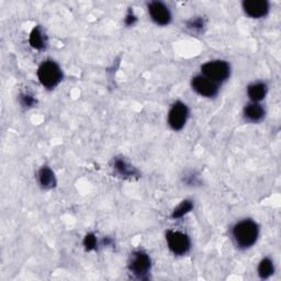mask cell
Here are the masks:
<instances>
[{"label":"cell","mask_w":281,"mask_h":281,"mask_svg":"<svg viewBox=\"0 0 281 281\" xmlns=\"http://www.w3.org/2000/svg\"><path fill=\"white\" fill-rule=\"evenodd\" d=\"M232 234L236 245L241 248H248L257 242L259 227L256 222L252 220H243L234 225Z\"/></svg>","instance_id":"6da1fadb"},{"label":"cell","mask_w":281,"mask_h":281,"mask_svg":"<svg viewBox=\"0 0 281 281\" xmlns=\"http://www.w3.org/2000/svg\"><path fill=\"white\" fill-rule=\"evenodd\" d=\"M37 78L41 84L48 88L53 89L60 84L63 78L61 67L53 61L43 62L37 69Z\"/></svg>","instance_id":"7a4b0ae2"},{"label":"cell","mask_w":281,"mask_h":281,"mask_svg":"<svg viewBox=\"0 0 281 281\" xmlns=\"http://www.w3.org/2000/svg\"><path fill=\"white\" fill-rule=\"evenodd\" d=\"M201 72L204 77L218 84V82H223L228 79L231 67L225 61H211L203 64Z\"/></svg>","instance_id":"3957f363"},{"label":"cell","mask_w":281,"mask_h":281,"mask_svg":"<svg viewBox=\"0 0 281 281\" xmlns=\"http://www.w3.org/2000/svg\"><path fill=\"white\" fill-rule=\"evenodd\" d=\"M169 250L175 255H184L190 250V240L187 234L178 231H169L166 234Z\"/></svg>","instance_id":"277c9868"},{"label":"cell","mask_w":281,"mask_h":281,"mask_svg":"<svg viewBox=\"0 0 281 281\" xmlns=\"http://www.w3.org/2000/svg\"><path fill=\"white\" fill-rule=\"evenodd\" d=\"M189 116L188 107L181 101L172 105L168 113V124L172 130L179 131L184 126Z\"/></svg>","instance_id":"5b68a950"},{"label":"cell","mask_w":281,"mask_h":281,"mask_svg":"<svg viewBox=\"0 0 281 281\" xmlns=\"http://www.w3.org/2000/svg\"><path fill=\"white\" fill-rule=\"evenodd\" d=\"M130 270L138 278H144L151 270V258L143 251L134 252L129 264Z\"/></svg>","instance_id":"8992f818"},{"label":"cell","mask_w":281,"mask_h":281,"mask_svg":"<svg viewBox=\"0 0 281 281\" xmlns=\"http://www.w3.org/2000/svg\"><path fill=\"white\" fill-rule=\"evenodd\" d=\"M191 86H193L194 90L197 93L202 96V97L212 98L215 97L219 92L218 84L212 80H210L207 77H204L203 75L195 76L193 80H191Z\"/></svg>","instance_id":"52a82bcc"},{"label":"cell","mask_w":281,"mask_h":281,"mask_svg":"<svg viewBox=\"0 0 281 281\" xmlns=\"http://www.w3.org/2000/svg\"><path fill=\"white\" fill-rule=\"evenodd\" d=\"M149 12L152 20L158 25H167L171 21V14L168 7L161 2L150 3Z\"/></svg>","instance_id":"ba28073f"},{"label":"cell","mask_w":281,"mask_h":281,"mask_svg":"<svg viewBox=\"0 0 281 281\" xmlns=\"http://www.w3.org/2000/svg\"><path fill=\"white\" fill-rule=\"evenodd\" d=\"M245 14L253 19L264 18L269 12V4L266 0H247L243 3Z\"/></svg>","instance_id":"9c48e42d"},{"label":"cell","mask_w":281,"mask_h":281,"mask_svg":"<svg viewBox=\"0 0 281 281\" xmlns=\"http://www.w3.org/2000/svg\"><path fill=\"white\" fill-rule=\"evenodd\" d=\"M244 117L252 122H258L265 117V109L258 102H252L247 105L244 109Z\"/></svg>","instance_id":"30bf717a"},{"label":"cell","mask_w":281,"mask_h":281,"mask_svg":"<svg viewBox=\"0 0 281 281\" xmlns=\"http://www.w3.org/2000/svg\"><path fill=\"white\" fill-rule=\"evenodd\" d=\"M267 86L264 82H254L247 88V95L253 102H259L265 98Z\"/></svg>","instance_id":"8fae6325"},{"label":"cell","mask_w":281,"mask_h":281,"mask_svg":"<svg viewBox=\"0 0 281 281\" xmlns=\"http://www.w3.org/2000/svg\"><path fill=\"white\" fill-rule=\"evenodd\" d=\"M39 181L44 189H52L53 187H55L56 179L52 169L46 167V166L45 167H42L39 171Z\"/></svg>","instance_id":"7c38bea8"},{"label":"cell","mask_w":281,"mask_h":281,"mask_svg":"<svg viewBox=\"0 0 281 281\" xmlns=\"http://www.w3.org/2000/svg\"><path fill=\"white\" fill-rule=\"evenodd\" d=\"M30 44L35 50H43L46 45V36L41 28L36 27L30 34Z\"/></svg>","instance_id":"4fadbf2b"},{"label":"cell","mask_w":281,"mask_h":281,"mask_svg":"<svg viewBox=\"0 0 281 281\" xmlns=\"http://www.w3.org/2000/svg\"><path fill=\"white\" fill-rule=\"evenodd\" d=\"M258 273L260 278L267 279L273 273V263L269 258H264L258 266Z\"/></svg>","instance_id":"5bb4252c"},{"label":"cell","mask_w":281,"mask_h":281,"mask_svg":"<svg viewBox=\"0 0 281 281\" xmlns=\"http://www.w3.org/2000/svg\"><path fill=\"white\" fill-rule=\"evenodd\" d=\"M193 208H194L193 202H191L190 200H184L174 210V212H172V214H171V218L172 219H180L184 214L190 212V211L193 210Z\"/></svg>","instance_id":"9a60e30c"},{"label":"cell","mask_w":281,"mask_h":281,"mask_svg":"<svg viewBox=\"0 0 281 281\" xmlns=\"http://www.w3.org/2000/svg\"><path fill=\"white\" fill-rule=\"evenodd\" d=\"M114 168H116L120 175H123V176H133L135 174V170L133 169V167L129 164H126L122 159H117L116 163H114Z\"/></svg>","instance_id":"2e32d148"},{"label":"cell","mask_w":281,"mask_h":281,"mask_svg":"<svg viewBox=\"0 0 281 281\" xmlns=\"http://www.w3.org/2000/svg\"><path fill=\"white\" fill-rule=\"evenodd\" d=\"M84 245L86 247V250L91 251L95 250L96 246H97V240H96L93 234H88L85 240H84Z\"/></svg>","instance_id":"e0dca14e"},{"label":"cell","mask_w":281,"mask_h":281,"mask_svg":"<svg viewBox=\"0 0 281 281\" xmlns=\"http://www.w3.org/2000/svg\"><path fill=\"white\" fill-rule=\"evenodd\" d=\"M34 98L32 97V96L30 95H22L21 96V104L25 107H31V106H33L34 105Z\"/></svg>","instance_id":"ac0fdd59"},{"label":"cell","mask_w":281,"mask_h":281,"mask_svg":"<svg viewBox=\"0 0 281 281\" xmlns=\"http://www.w3.org/2000/svg\"><path fill=\"white\" fill-rule=\"evenodd\" d=\"M189 27L195 28V29H200L203 27V22L201 19H196V20H191L189 22Z\"/></svg>","instance_id":"d6986e66"},{"label":"cell","mask_w":281,"mask_h":281,"mask_svg":"<svg viewBox=\"0 0 281 281\" xmlns=\"http://www.w3.org/2000/svg\"><path fill=\"white\" fill-rule=\"evenodd\" d=\"M136 21V18H135V16L133 15V12H129V15L126 16V18H125V23L127 24V25H133L134 24V22Z\"/></svg>","instance_id":"ffe728a7"}]
</instances>
